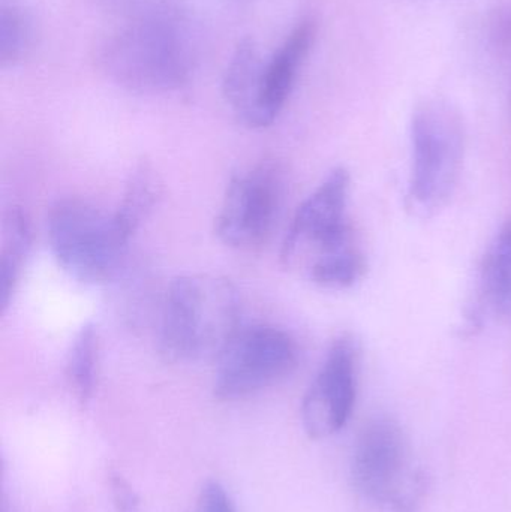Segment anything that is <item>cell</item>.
<instances>
[{
	"label": "cell",
	"mask_w": 511,
	"mask_h": 512,
	"mask_svg": "<svg viewBox=\"0 0 511 512\" xmlns=\"http://www.w3.org/2000/svg\"><path fill=\"white\" fill-rule=\"evenodd\" d=\"M240 325L236 286L210 273L174 279L162 301L158 351L168 363H195L215 358Z\"/></svg>",
	"instance_id": "3957f363"
},
{
	"label": "cell",
	"mask_w": 511,
	"mask_h": 512,
	"mask_svg": "<svg viewBox=\"0 0 511 512\" xmlns=\"http://www.w3.org/2000/svg\"><path fill=\"white\" fill-rule=\"evenodd\" d=\"M299 364L293 337L272 325L240 327L216 357L213 394L236 402L287 379Z\"/></svg>",
	"instance_id": "52a82bcc"
},
{
	"label": "cell",
	"mask_w": 511,
	"mask_h": 512,
	"mask_svg": "<svg viewBox=\"0 0 511 512\" xmlns=\"http://www.w3.org/2000/svg\"><path fill=\"white\" fill-rule=\"evenodd\" d=\"M32 225L26 212L12 207L3 219L2 255H0V306L8 309L32 251Z\"/></svg>",
	"instance_id": "7c38bea8"
},
{
	"label": "cell",
	"mask_w": 511,
	"mask_h": 512,
	"mask_svg": "<svg viewBox=\"0 0 511 512\" xmlns=\"http://www.w3.org/2000/svg\"><path fill=\"white\" fill-rule=\"evenodd\" d=\"M195 512H237L230 493L219 481H207L201 487Z\"/></svg>",
	"instance_id": "e0dca14e"
},
{
	"label": "cell",
	"mask_w": 511,
	"mask_h": 512,
	"mask_svg": "<svg viewBox=\"0 0 511 512\" xmlns=\"http://www.w3.org/2000/svg\"><path fill=\"white\" fill-rule=\"evenodd\" d=\"M408 200L420 215L446 206L464 162L465 128L459 111L443 99H428L411 119Z\"/></svg>",
	"instance_id": "5b68a950"
},
{
	"label": "cell",
	"mask_w": 511,
	"mask_h": 512,
	"mask_svg": "<svg viewBox=\"0 0 511 512\" xmlns=\"http://www.w3.org/2000/svg\"><path fill=\"white\" fill-rule=\"evenodd\" d=\"M35 21L17 5H3L0 11V63L2 68L23 62L35 47Z\"/></svg>",
	"instance_id": "2e32d148"
},
{
	"label": "cell",
	"mask_w": 511,
	"mask_h": 512,
	"mask_svg": "<svg viewBox=\"0 0 511 512\" xmlns=\"http://www.w3.org/2000/svg\"><path fill=\"white\" fill-rule=\"evenodd\" d=\"M195 30L171 9H150L117 27L98 53L101 71L123 89L167 93L186 86L197 68Z\"/></svg>",
	"instance_id": "6da1fadb"
},
{
	"label": "cell",
	"mask_w": 511,
	"mask_h": 512,
	"mask_svg": "<svg viewBox=\"0 0 511 512\" xmlns=\"http://www.w3.org/2000/svg\"><path fill=\"white\" fill-rule=\"evenodd\" d=\"M281 203V174L272 162L234 174L216 216V236L237 251L260 248L275 227Z\"/></svg>",
	"instance_id": "ba28073f"
},
{
	"label": "cell",
	"mask_w": 511,
	"mask_h": 512,
	"mask_svg": "<svg viewBox=\"0 0 511 512\" xmlns=\"http://www.w3.org/2000/svg\"><path fill=\"white\" fill-rule=\"evenodd\" d=\"M510 110H511V90H510Z\"/></svg>",
	"instance_id": "d6986e66"
},
{
	"label": "cell",
	"mask_w": 511,
	"mask_h": 512,
	"mask_svg": "<svg viewBox=\"0 0 511 512\" xmlns=\"http://www.w3.org/2000/svg\"><path fill=\"white\" fill-rule=\"evenodd\" d=\"M350 182L345 168L330 171L300 204L282 243V262L321 288H351L366 271L348 224Z\"/></svg>",
	"instance_id": "7a4b0ae2"
},
{
	"label": "cell",
	"mask_w": 511,
	"mask_h": 512,
	"mask_svg": "<svg viewBox=\"0 0 511 512\" xmlns=\"http://www.w3.org/2000/svg\"><path fill=\"white\" fill-rule=\"evenodd\" d=\"M264 57L251 39L237 45L225 69L222 93L228 107L243 125H251L257 99L258 78Z\"/></svg>",
	"instance_id": "8fae6325"
},
{
	"label": "cell",
	"mask_w": 511,
	"mask_h": 512,
	"mask_svg": "<svg viewBox=\"0 0 511 512\" xmlns=\"http://www.w3.org/2000/svg\"><path fill=\"white\" fill-rule=\"evenodd\" d=\"M482 298L492 315L511 324V219L501 228L486 254Z\"/></svg>",
	"instance_id": "4fadbf2b"
},
{
	"label": "cell",
	"mask_w": 511,
	"mask_h": 512,
	"mask_svg": "<svg viewBox=\"0 0 511 512\" xmlns=\"http://www.w3.org/2000/svg\"><path fill=\"white\" fill-rule=\"evenodd\" d=\"M351 477L365 498L395 512L417 511L426 492L407 435L390 418H377L360 432Z\"/></svg>",
	"instance_id": "8992f818"
},
{
	"label": "cell",
	"mask_w": 511,
	"mask_h": 512,
	"mask_svg": "<svg viewBox=\"0 0 511 512\" xmlns=\"http://www.w3.org/2000/svg\"><path fill=\"white\" fill-rule=\"evenodd\" d=\"M99 337L93 324H84L75 334L66 355V378L81 405H87L98 384Z\"/></svg>",
	"instance_id": "9a60e30c"
},
{
	"label": "cell",
	"mask_w": 511,
	"mask_h": 512,
	"mask_svg": "<svg viewBox=\"0 0 511 512\" xmlns=\"http://www.w3.org/2000/svg\"><path fill=\"white\" fill-rule=\"evenodd\" d=\"M47 237L57 265L84 285L116 279L125 267L132 239L116 212L78 198H65L51 207Z\"/></svg>",
	"instance_id": "277c9868"
},
{
	"label": "cell",
	"mask_w": 511,
	"mask_h": 512,
	"mask_svg": "<svg viewBox=\"0 0 511 512\" xmlns=\"http://www.w3.org/2000/svg\"><path fill=\"white\" fill-rule=\"evenodd\" d=\"M162 185L152 165L143 162L129 176L122 201L116 210L123 230L134 236L146 219L152 215L161 198Z\"/></svg>",
	"instance_id": "5bb4252c"
},
{
	"label": "cell",
	"mask_w": 511,
	"mask_h": 512,
	"mask_svg": "<svg viewBox=\"0 0 511 512\" xmlns=\"http://www.w3.org/2000/svg\"><path fill=\"white\" fill-rule=\"evenodd\" d=\"M357 391V345L341 336L332 343L302 402L303 429L326 439L344 429L353 414Z\"/></svg>",
	"instance_id": "9c48e42d"
},
{
	"label": "cell",
	"mask_w": 511,
	"mask_h": 512,
	"mask_svg": "<svg viewBox=\"0 0 511 512\" xmlns=\"http://www.w3.org/2000/svg\"><path fill=\"white\" fill-rule=\"evenodd\" d=\"M317 38L311 18L300 21L272 57L264 59L258 78L257 99L251 129L269 128L281 116Z\"/></svg>",
	"instance_id": "30bf717a"
},
{
	"label": "cell",
	"mask_w": 511,
	"mask_h": 512,
	"mask_svg": "<svg viewBox=\"0 0 511 512\" xmlns=\"http://www.w3.org/2000/svg\"><path fill=\"white\" fill-rule=\"evenodd\" d=\"M110 489L117 512H141L137 495L119 472H111Z\"/></svg>",
	"instance_id": "ac0fdd59"
}]
</instances>
